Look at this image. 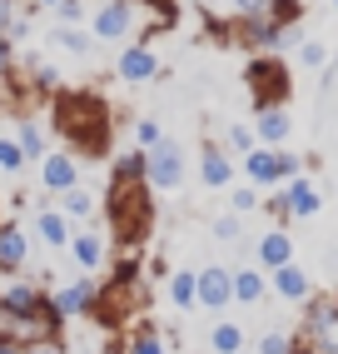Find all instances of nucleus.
Listing matches in <instances>:
<instances>
[{
    "mask_svg": "<svg viewBox=\"0 0 338 354\" xmlns=\"http://www.w3.org/2000/svg\"><path fill=\"white\" fill-rule=\"evenodd\" d=\"M155 225V205H150V185H110V234L119 245H139Z\"/></svg>",
    "mask_w": 338,
    "mask_h": 354,
    "instance_id": "1",
    "label": "nucleus"
},
{
    "mask_svg": "<svg viewBox=\"0 0 338 354\" xmlns=\"http://www.w3.org/2000/svg\"><path fill=\"white\" fill-rule=\"evenodd\" d=\"M294 354H338V295H313L294 329Z\"/></svg>",
    "mask_w": 338,
    "mask_h": 354,
    "instance_id": "2",
    "label": "nucleus"
},
{
    "mask_svg": "<svg viewBox=\"0 0 338 354\" xmlns=\"http://www.w3.org/2000/svg\"><path fill=\"white\" fill-rule=\"evenodd\" d=\"M55 130L70 140V150H90V135L85 130H95V135H105L110 130V110L95 100V95H55Z\"/></svg>",
    "mask_w": 338,
    "mask_h": 354,
    "instance_id": "3",
    "label": "nucleus"
},
{
    "mask_svg": "<svg viewBox=\"0 0 338 354\" xmlns=\"http://www.w3.org/2000/svg\"><path fill=\"white\" fill-rule=\"evenodd\" d=\"M239 170H244L249 185H259V190H279V185H288L294 175H304V160L288 155L284 145H254L249 155H239Z\"/></svg>",
    "mask_w": 338,
    "mask_h": 354,
    "instance_id": "4",
    "label": "nucleus"
},
{
    "mask_svg": "<svg viewBox=\"0 0 338 354\" xmlns=\"http://www.w3.org/2000/svg\"><path fill=\"white\" fill-rule=\"evenodd\" d=\"M60 329H65V319L55 315V310H45V315H20V310H10L6 299H0V339L6 344H40V339H60Z\"/></svg>",
    "mask_w": 338,
    "mask_h": 354,
    "instance_id": "5",
    "label": "nucleus"
},
{
    "mask_svg": "<svg viewBox=\"0 0 338 354\" xmlns=\"http://www.w3.org/2000/svg\"><path fill=\"white\" fill-rule=\"evenodd\" d=\"M189 175V160H184V145L179 140H159L155 150H144V185L150 190H179Z\"/></svg>",
    "mask_w": 338,
    "mask_h": 354,
    "instance_id": "6",
    "label": "nucleus"
},
{
    "mask_svg": "<svg viewBox=\"0 0 338 354\" xmlns=\"http://www.w3.org/2000/svg\"><path fill=\"white\" fill-rule=\"evenodd\" d=\"M244 80H249L254 110H259V105H284V100H288V70H284L279 55H254L249 70H244Z\"/></svg>",
    "mask_w": 338,
    "mask_h": 354,
    "instance_id": "7",
    "label": "nucleus"
},
{
    "mask_svg": "<svg viewBox=\"0 0 338 354\" xmlns=\"http://www.w3.org/2000/svg\"><path fill=\"white\" fill-rule=\"evenodd\" d=\"M45 295H50V310L60 319H90L95 299H100V279L80 274V279H65V285H50Z\"/></svg>",
    "mask_w": 338,
    "mask_h": 354,
    "instance_id": "8",
    "label": "nucleus"
},
{
    "mask_svg": "<svg viewBox=\"0 0 338 354\" xmlns=\"http://www.w3.org/2000/svg\"><path fill=\"white\" fill-rule=\"evenodd\" d=\"M115 75L125 80V85H150L159 75V55H155V45L150 40H130V45H119V55H115Z\"/></svg>",
    "mask_w": 338,
    "mask_h": 354,
    "instance_id": "9",
    "label": "nucleus"
},
{
    "mask_svg": "<svg viewBox=\"0 0 338 354\" xmlns=\"http://www.w3.org/2000/svg\"><path fill=\"white\" fill-rule=\"evenodd\" d=\"M30 240H35V234L20 225V220H0V279L26 274V265H30Z\"/></svg>",
    "mask_w": 338,
    "mask_h": 354,
    "instance_id": "10",
    "label": "nucleus"
},
{
    "mask_svg": "<svg viewBox=\"0 0 338 354\" xmlns=\"http://www.w3.org/2000/svg\"><path fill=\"white\" fill-rule=\"evenodd\" d=\"M70 185H80V155L75 150H45V160H40V190L45 195H65Z\"/></svg>",
    "mask_w": 338,
    "mask_h": 354,
    "instance_id": "11",
    "label": "nucleus"
},
{
    "mask_svg": "<svg viewBox=\"0 0 338 354\" xmlns=\"http://www.w3.org/2000/svg\"><path fill=\"white\" fill-rule=\"evenodd\" d=\"M229 304H234V270H224V265H204V270H199V310L224 315Z\"/></svg>",
    "mask_w": 338,
    "mask_h": 354,
    "instance_id": "12",
    "label": "nucleus"
},
{
    "mask_svg": "<svg viewBox=\"0 0 338 354\" xmlns=\"http://www.w3.org/2000/svg\"><path fill=\"white\" fill-rule=\"evenodd\" d=\"M30 234L40 245H50V250H70V220L60 215V205H50V200H40L35 205V215H30Z\"/></svg>",
    "mask_w": 338,
    "mask_h": 354,
    "instance_id": "13",
    "label": "nucleus"
},
{
    "mask_svg": "<svg viewBox=\"0 0 338 354\" xmlns=\"http://www.w3.org/2000/svg\"><path fill=\"white\" fill-rule=\"evenodd\" d=\"M279 195H284L288 220H313L324 209V195H319V185H313L308 175H294L288 185H279Z\"/></svg>",
    "mask_w": 338,
    "mask_h": 354,
    "instance_id": "14",
    "label": "nucleus"
},
{
    "mask_svg": "<svg viewBox=\"0 0 338 354\" xmlns=\"http://www.w3.org/2000/svg\"><path fill=\"white\" fill-rule=\"evenodd\" d=\"M269 290L279 299H288V304H308L313 299V279H308V270L299 265V259H288V265L269 270Z\"/></svg>",
    "mask_w": 338,
    "mask_h": 354,
    "instance_id": "15",
    "label": "nucleus"
},
{
    "mask_svg": "<svg viewBox=\"0 0 338 354\" xmlns=\"http://www.w3.org/2000/svg\"><path fill=\"white\" fill-rule=\"evenodd\" d=\"M239 175V165L229 160L224 145H214V140H204V150H199V180H204V190H229Z\"/></svg>",
    "mask_w": 338,
    "mask_h": 354,
    "instance_id": "16",
    "label": "nucleus"
},
{
    "mask_svg": "<svg viewBox=\"0 0 338 354\" xmlns=\"http://www.w3.org/2000/svg\"><path fill=\"white\" fill-rule=\"evenodd\" d=\"M70 259H75V265H80L85 274L105 270V259H110L105 234H100V230H75V234H70Z\"/></svg>",
    "mask_w": 338,
    "mask_h": 354,
    "instance_id": "17",
    "label": "nucleus"
},
{
    "mask_svg": "<svg viewBox=\"0 0 338 354\" xmlns=\"http://www.w3.org/2000/svg\"><path fill=\"white\" fill-rule=\"evenodd\" d=\"M288 130H294V120H288V110L284 105H259L254 110V140H259V145H284V140H288Z\"/></svg>",
    "mask_w": 338,
    "mask_h": 354,
    "instance_id": "18",
    "label": "nucleus"
},
{
    "mask_svg": "<svg viewBox=\"0 0 338 354\" xmlns=\"http://www.w3.org/2000/svg\"><path fill=\"white\" fill-rule=\"evenodd\" d=\"M254 254H259V270L269 274V270H279V265H288V259H294V240H288V230H284V225H274L269 234H259Z\"/></svg>",
    "mask_w": 338,
    "mask_h": 354,
    "instance_id": "19",
    "label": "nucleus"
},
{
    "mask_svg": "<svg viewBox=\"0 0 338 354\" xmlns=\"http://www.w3.org/2000/svg\"><path fill=\"white\" fill-rule=\"evenodd\" d=\"M10 135H15V145L26 150V165H40V160H45V125L35 120L30 110L15 115V130H10Z\"/></svg>",
    "mask_w": 338,
    "mask_h": 354,
    "instance_id": "20",
    "label": "nucleus"
},
{
    "mask_svg": "<svg viewBox=\"0 0 338 354\" xmlns=\"http://www.w3.org/2000/svg\"><path fill=\"white\" fill-rule=\"evenodd\" d=\"M119 354H169V339H164V329H159L155 319H139L130 335H125Z\"/></svg>",
    "mask_w": 338,
    "mask_h": 354,
    "instance_id": "21",
    "label": "nucleus"
},
{
    "mask_svg": "<svg viewBox=\"0 0 338 354\" xmlns=\"http://www.w3.org/2000/svg\"><path fill=\"white\" fill-rule=\"evenodd\" d=\"M169 304L175 310H199V270H175L169 274Z\"/></svg>",
    "mask_w": 338,
    "mask_h": 354,
    "instance_id": "22",
    "label": "nucleus"
},
{
    "mask_svg": "<svg viewBox=\"0 0 338 354\" xmlns=\"http://www.w3.org/2000/svg\"><path fill=\"white\" fill-rule=\"evenodd\" d=\"M264 295H269V274H264L259 265L234 270V304H259Z\"/></svg>",
    "mask_w": 338,
    "mask_h": 354,
    "instance_id": "23",
    "label": "nucleus"
},
{
    "mask_svg": "<svg viewBox=\"0 0 338 354\" xmlns=\"http://www.w3.org/2000/svg\"><path fill=\"white\" fill-rule=\"evenodd\" d=\"M55 205H60L65 220H95L100 215V205H95V195L85 190V185H70L65 195H55Z\"/></svg>",
    "mask_w": 338,
    "mask_h": 354,
    "instance_id": "24",
    "label": "nucleus"
},
{
    "mask_svg": "<svg viewBox=\"0 0 338 354\" xmlns=\"http://www.w3.org/2000/svg\"><path fill=\"white\" fill-rule=\"evenodd\" d=\"M110 185H144V150H125L110 160Z\"/></svg>",
    "mask_w": 338,
    "mask_h": 354,
    "instance_id": "25",
    "label": "nucleus"
},
{
    "mask_svg": "<svg viewBox=\"0 0 338 354\" xmlns=\"http://www.w3.org/2000/svg\"><path fill=\"white\" fill-rule=\"evenodd\" d=\"M50 40H55V50H70V55H90V50H95L90 26H55Z\"/></svg>",
    "mask_w": 338,
    "mask_h": 354,
    "instance_id": "26",
    "label": "nucleus"
},
{
    "mask_svg": "<svg viewBox=\"0 0 338 354\" xmlns=\"http://www.w3.org/2000/svg\"><path fill=\"white\" fill-rule=\"evenodd\" d=\"M239 349H244V329L234 319H219L209 329V354H239Z\"/></svg>",
    "mask_w": 338,
    "mask_h": 354,
    "instance_id": "27",
    "label": "nucleus"
},
{
    "mask_svg": "<svg viewBox=\"0 0 338 354\" xmlns=\"http://www.w3.org/2000/svg\"><path fill=\"white\" fill-rule=\"evenodd\" d=\"M264 205V190H259V185H229V209H234V215H254V209Z\"/></svg>",
    "mask_w": 338,
    "mask_h": 354,
    "instance_id": "28",
    "label": "nucleus"
},
{
    "mask_svg": "<svg viewBox=\"0 0 338 354\" xmlns=\"http://www.w3.org/2000/svg\"><path fill=\"white\" fill-rule=\"evenodd\" d=\"M26 170V150L15 145V135H0V175H20Z\"/></svg>",
    "mask_w": 338,
    "mask_h": 354,
    "instance_id": "29",
    "label": "nucleus"
},
{
    "mask_svg": "<svg viewBox=\"0 0 338 354\" xmlns=\"http://www.w3.org/2000/svg\"><path fill=\"white\" fill-rule=\"evenodd\" d=\"M164 140V125L155 120V115H144V120H135V150H155Z\"/></svg>",
    "mask_w": 338,
    "mask_h": 354,
    "instance_id": "30",
    "label": "nucleus"
},
{
    "mask_svg": "<svg viewBox=\"0 0 338 354\" xmlns=\"http://www.w3.org/2000/svg\"><path fill=\"white\" fill-rule=\"evenodd\" d=\"M254 349H259V354H294V335H288V329H269Z\"/></svg>",
    "mask_w": 338,
    "mask_h": 354,
    "instance_id": "31",
    "label": "nucleus"
},
{
    "mask_svg": "<svg viewBox=\"0 0 338 354\" xmlns=\"http://www.w3.org/2000/svg\"><path fill=\"white\" fill-rule=\"evenodd\" d=\"M259 145V140H254V130L249 125H229V140H224V150H234V155H249Z\"/></svg>",
    "mask_w": 338,
    "mask_h": 354,
    "instance_id": "32",
    "label": "nucleus"
},
{
    "mask_svg": "<svg viewBox=\"0 0 338 354\" xmlns=\"http://www.w3.org/2000/svg\"><path fill=\"white\" fill-rule=\"evenodd\" d=\"M0 85H15V45L0 35Z\"/></svg>",
    "mask_w": 338,
    "mask_h": 354,
    "instance_id": "33",
    "label": "nucleus"
},
{
    "mask_svg": "<svg viewBox=\"0 0 338 354\" xmlns=\"http://www.w3.org/2000/svg\"><path fill=\"white\" fill-rule=\"evenodd\" d=\"M299 60H304L308 70H319V65H328V50H324L319 40H304V45H299Z\"/></svg>",
    "mask_w": 338,
    "mask_h": 354,
    "instance_id": "34",
    "label": "nucleus"
},
{
    "mask_svg": "<svg viewBox=\"0 0 338 354\" xmlns=\"http://www.w3.org/2000/svg\"><path fill=\"white\" fill-rule=\"evenodd\" d=\"M209 230H214V240H239V215L229 209V215H219V220H214Z\"/></svg>",
    "mask_w": 338,
    "mask_h": 354,
    "instance_id": "35",
    "label": "nucleus"
},
{
    "mask_svg": "<svg viewBox=\"0 0 338 354\" xmlns=\"http://www.w3.org/2000/svg\"><path fill=\"white\" fill-rule=\"evenodd\" d=\"M20 354H65V339H40V344H26Z\"/></svg>",
    "mask_w": 338,
    "mask_h": 354,
    "instance_id": "36",
    "label": "nucleus"
},
{
    "mask_svg": "<svg viewBox=\"0 0 338 354\" xmlns=\"http://www.w3.org/2000/svg\"><path fill=\"white\" fill-rule=\"evenodd\" d=\"M234 15H259V10H269V0H229Z\"/></svg>",
    "mask_w": 338,
    "mask_h": 354,
    "instance_id": "37",
    "label": "nucleus"
},
{
    "mask_svg": "<svg viewBox=\"0 0 338 354\" xmlns=\"http://www.w3.org/2000/svg\"><path fill=\"white\" fill-rule=\"evenodd\" d=\"M15 10H20V0H0V35H6V26H10Z\"/></svg>",
    "mask_w": 338,
    "mask_h": 354,
    "instance_id": "38",
    "label": "nucleus"
},
{
    "mask_svg": "<svg viewBox=\"0 0 338 354\" xmlns=\"http://www.w3.org/2000/svg\"><path fill=\"white\" fill-rule=\"evenodd\" d=\"M0 354H20V344H6V339H0Z\"/></svg>",
    "mask_w": 338,
    "mask_h": 354,
    "instance_id": "39",
    "label": "nucleus"
},
{
    "mask_svg": "<svg viewBox=\"0 0 338 354\" xmlns=\"http://www.w3.org/2000/svg\"><path fill=\"white\" fill-rule=\"evenodd\" d=\"M30 6H50V10H55V6H60V0H30Z\"/></svg>",
    "mask_w": 338,
    "mask_h": 354,
    "instance_id": "40",
    "label": "nucleus"
},
{
    "mask_svg": "<svg viewBox=\"0 0 338 354\" xmlns=\"http://www.w3.org/2000/svg\"><path fill=\"white\" fill-rule=\"evenodd\" d=\"M150 6H179V0H150Z\"/></svg>",
    "mask_w": 338,
    "mask_h": 354,
    "instance_id": "41",
    "label": "nucleus"
},
{
    "mask_svg": "<svg viewBox=\"0 0 338 354\" xmlns=\"http://www.w3.org/2000/svg\"><path fill=\"white\" fill-rule=\"evenodd\" d=\"M239 354H259V349H249V344H244V349H239Z\"/></svg>",
    "mask_w": 338,
    "mask_h": 354,
    "instance_id": "42",
    "label": "nucleus"
},
{
    "mask_svg": "<svg viewBox=\"0 0 338 354\" xmlns=\"http://www.w3.org/2000/svg\"><path fill=\"white\" fill-rule=\"evenodd\" d=\"M333 10H338V0H333Z\"/></svg>",
    "mask_w": 338,
    "mask_h": 354,
    "instance_id": "43",
    "label": "nucleus"
},
{
    "mask_svg": "<svg viewBox=\"0 0 338 354\" xmlns=\"http://www.w3.org/2000/svg\"><path fill=\"white\" fill-rule=\"evenodd\" d=\"M105 354H110V349H105ZM115 354H119V349H115Z\"/></svg>",
    "mask_w": 338,
    "mask_h": 354,
    "instance_id": "44",
    "label": "nucleus"
},
{
    "mask_svg": "<svg viewBox=\"0 0 338 354\" xmlns=\"http://www.w3.org/2000/svg\"><path fill=\"white\" fill-rule=\"evenodd\" d=\"M204 354H209V349H204Z\"/></svg>",
    "mask_w": 338,
    "mask_h": 354,
    "instance_id": "45",
    "label": "nucleus"
}]
</instances>
